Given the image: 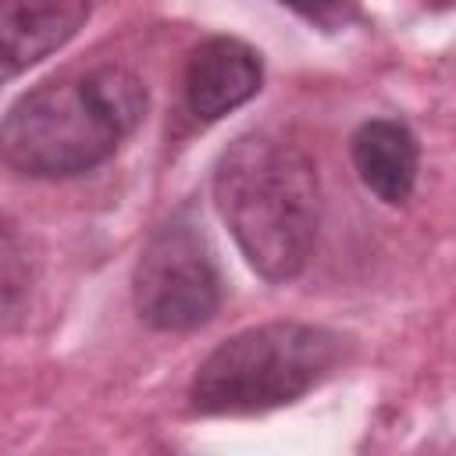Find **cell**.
<instances>
[{"mask_svg":"<svg viewBox=\"0 0 456 456\" xmlns=\"http://www.w3.org/2000/svg\"><path fill=\"white\" fill-rule=\"evenodd\" d=\"M146 118V86L121 64L46 78L0 121V160L28 178H75L107 164Z\"/></svg>","mask_w":456,"mask_h":456,"instance_id":"cell-1","label":"cell"},{"mask_svg":"<svg viewBox=\"0 0 456 456\" xmlns=\"http://www.w3.org/2000/svg\"><path fill=\"white\" fill-rule=\"evenodd\" d=\"M214 203L249 267L292 281L317 242L321 185L314 160L271 132L239 135L214 167Z\"/></svg>","mask_w":456,"mask_h":456,"instance_id":"cell-2","label":"cell"},{"mask_svg":"<svg viewBox=\"0 0 456 456\" xmlns=\"http://www.w3.org/2000/svg\"><path fill=\"white\" fill-rule=\"evenodd\" d=\"M342 338L306 321H271L221 342L196 370L189 403L207 417H249L289 406L321 385Z\"/></svg>","mask_w":456,"mask_h":456,"instance_id":"cell-3","label":"cell"},{"mask_svg":"<svg viewBox=\"0 0 456 456\" xmlns=\"http://www.w3.org/2000/svg\"><path fill=\"white\" fill-rule=\"evenodd\" d=\"M132 299L157 331L203 328L221 306V267L203 221L182 207L157 224L135 260Z\"/></svg>","mask_w":456,"mask_h":456,"instance_id":"cell-4","label":"cell"},{"mask_svg":"<svg viewBox=\"0 0 456 456\" xmlns=\"http://www.w3.org/2000/svg\"><path fill=\"white\" fill-rule=\"evenodd\" d=\"M264 82V64L253 46L242 39L214 36L200 43L182 75V96L192 118L217 121L253 100Z\"/></svg>","mask_w":456,"mask_h":456,"instance_id":"cell-5","label":"cell"},{"mask_svg":"<svg viewBox=\"0 0 456 456\" xmlns=\"http://www.w3.org/2000/svg\"><path fill=\"white\" fill-rule=\"evenodd\" d=\"M89 11L93 0H0V86L75 39Z\"/></svg>","mask_w":456,"mask_h":456,"instance_id":"cell-6","label":"cell"},{"mask_svg":"<svg viewBox=\"0 0 456 456\" xmlns=\"http://www.w3.org/2000/svg\"><path fill=\"white\" fill-rule=\"evenodd\" d=\"M349 157L360 175V182L385 203H406L417 171H420V150L413 132L403 121L392 118H370L363 121L349 139Z\"/></svg>","mask_w":456,"mask_h":456,"instance_id":"cell-7","label":"cell"},{"mask_svg":"<svg viewBox=\"0 0 456 456\" xmlns=\"http://www.w3.org/2000/svg\"><path fill=\"white\" fill-rule=\"evenodd\" d=\"M11 289H18L14 285V253H7V246L0 242V306H4Z\"/></svg>","mask_w":456,"mask_h":456,"instance_id":"cell-8","label":"cell"}]
</instances>
